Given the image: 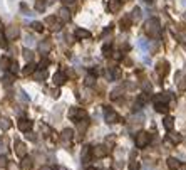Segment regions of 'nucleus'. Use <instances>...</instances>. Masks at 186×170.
Masks as SVG:
<instances>
[{"label":"nucleus","mask_w":186,"mask_h":170,"mask_svg":"<svg viewBox=\"0 0 186 170\" xmlns=\"http://www.w3.org/2000/svg\"><path fill=\"white\" fill-rule=\"evenodd\" d=\"M149 142H151V135L148 132H139L136 135V147L138 148H144Z\"/></svg>","instance_id":"f257e3e1"},{"label":"nucleus","mask_w":186,"mask_h":170,"mask_svg":"<svg viewBox=\"0 0 186 170\" xmlns=\"http://www.w3.org/2000/svg\"><path fill=\"white\" fill-rule=\"evenodd\" d=\"M146 32L149 35H158L159 34V22L156 19H151L146 22Z\"/></svg>","instance_id":"f03ea898"},{"label":"nucleus","mask_w":186,"mask_h":170,"mask_svg":"<svg viewBox=\"0 0 186 170\" xmlns=\"http://www.w3.org/2000/svg\"><path fill=\"white\" fill-rule=\"evenodd\" d=\"M121 118L119 115L116 113V111H111V110H106V123H109V125H112V123H117Z\"/></svg>","instance_id":"7ed1b4c3"},{"label":"nucleus","mask_w":186,"mask_h":170,"mask_svg":"<svg viewBox=\"0 0 186 170\" xmlns=\"http://www.w3.org/2000/svg\"><path fill=\"white\" fill-rule=\"evenodd\" d=\"M17 35H19V27H17V25H9V27L5 29V37L7 39H15Z\"/></svg>","instance_id":"20e7f679"},{"label":"nucleus","mask_w":186,"mask_h":170,"mask_svg":"<svg viewBox=\"0 0 186 170\" xmlns=\"http://www.w3.org/2000/svg\"><path fill=\"white\" fill-rule=\"evenodd\" d=\"M19 128L22 130V132H30V130H32V121L27 120V118H20Z\"/></svg>","instance_id":"39448f33"},{"label":"nucleus","mask_w":186,"mask_h":170,"mask_svg":"<svg viewBox=\"0 0 186 170\" xmlns=\"http://www.w3.org/2000/svg\"><path fill=\"white\" fill-rule=\"evenodd\" d=\"M15 153L19 155V157H25V153H27V147H25V143L17 142V143H15Z\"/></svg>","instance_id":"423d86ee"},{"label":"nucleus","mask_w":186,"mask_h":170,"mask_svg":"<svg viewBox=\"0 0 186 170\" xmlns=\"http://www.w3.org/2000/svg\"><path fill=\"white\" fill-rule=\"evenodd\" d=\"M52 79H54V83H55L57 86H60V84H64V83H66V74L62 73V71H59V73H55L52 76Z\"/></svg>","instance_id":"0eeeda50"},{"label":"nucleus","mask_w":186,"mask_h":170,"mask_svg":"<svg viewBox=\"0 0 186 170\" xmlns=\"http://www.w3.org/2000/svg\"><path fill=\"white\" fill-rule=\"evenodd\" d=\"M154 110L158 111V113H166L168 111V104L164 103V101H154Z\"/></svg>","instance_id":"6e6552de"},{"label":"nucleus","mask_w":186,"mask_h":170,"mask_svg":"<svg viewBox=\"0 0 186 170\" xmlns=\"http://www.w3.org/2000/svg\"><path fill=\"white\" fill-rule=\"evenodd\" d=\"M74 35H76L77 39H87V37H91V34H89V30H85V29H76V32H74Z\"/></svg>","instance_id":"1a4fd4ad"},{"label":"nucleus","mask_w":186,"mask_h":170,"mask_svg":"<svg viewBox=\"0 0 186 170\" xmlns=\"http://www.w3.org/2000/svg\"><path fill=\"white\" fill-rule=\"evenodd\" d=\"M92 155H94V157H97V158H101V157H104L106 155V150H104V147H94L92 148Z\"/></svg>","instance_id":"9d476101"},{"label":"nucleus","mask_w":186,"mask_h":170,"mask_svg":"<svg viewBox=\"0 0 186 170\" xmlns=\"http://www.w3.org/2000/svg\"><path fill=\"white\" fill-rule=\"evenodd\" d=\"M91 153H92V148L91 147H84V148H82V152H81L82 162H87V158L91 157Z\"/></svg>","instance_id":"9b49d317"},{"label":"nucleus","mask_w":186,"mask_h":170,"mask_svg":"<svg viewBox=\"0 0 186 170\" xmlns=\"http://www.w3.org/2000/svg\"><path fill=\"white\" fill-rule=\"evenodd\" d=\"M156 73H158L159 76H164V74L168 73V63H166V61H163V63L158 64V69H156Z\"/></svg>","instance_id":"f8f14e48"},{"label":"nucleus","mask_w":186,"mask_h":170,"mask_svg":"<svg viewBox=\"0 0 186 170\" xmlns=\"http://www.w3.org/2000/svg\"><path fill=\"white\" fill-rule=\"evenodd\" d=\"M47 24H49V25H51V29H52V30H54V32H57V30H60V24H59V22H57V20H55V19H54V17H49V19H47Z\"/></svg>","instance_id":"ddd939ff"},{"label":"nucleus","mask_w":186,"mask_h":170,"mask_svg":"<svg viewBox=\"0 0 186 170\" xmlns=\"http://www.w3.org/2000/svg\"><path fill=\"white\" fill-rule=\"evenodd\" d=\"M60 20H64V22H69V20H70V12H69V10H67V9H60Z\"/></svg>","instance_id":"4468645a"},{"label":"nucleus","mask_w":186,"mask_h":170,"mask_svg":"<svg viewBox=\"0 0 186 170\" xmlns=\"http://www.w3.org/2000/svg\"><path fill=\"white\" fill-rule=\"evenodd\" d=\"M168 167H169L171 170H178V167H180V160H178V158H168Z\"/></svg>","instance_id":"2eb2a0df"},{"label":"nucleus","mask_w":186,"mask_h":170,"mask_svg":"<svg viewBox=\"0 0 186 170\" xmlns=\"http://www.w3.org/2000/svg\"><path fill=\"white\" fill-rule=\"evenodd\" d=\"M45 3H47V0H35V10H37V12H44Z\"/></svg>","instance_id":"dca6fc26"},{"label":"nucleus","mask_w":186,"mask_h":170,"mask_svg":"<svg viewBox=\"0 0 186 170\" xmlns=\"http://www.w3.org/2000/svg\"><path fill=\"white\" fill-rule=\"evenodd\" d=\"M22 168L24 170H28V168H32V158L30 157H24V160H22Z\"/></svg>","instance_id":"f3484780"},{"label":"nucleus","mask_w":186,"mask_h":170,"mask_svg":"<svg viewBox=\"0 0 186 170\" xmlns=\"http://www.w3.org/2000/svg\"><path fill=\"white\" fill-rule=\"evenodd\" d=\"M10 126H12V123H10L9 118H0V128L2 130H9Z\"/></svg>","instance_id":"a211bd4d"},{"label":"nucleus","mask_w":186,"mask_h":170,"mask_svg":"<svg viewBox=\"0 0 186 170\" xmlns=\"http://www.w3.org/2000/svg\"><path fill=\"white\" fill-rule=\"evenodd\" d=\"M173 125H174V118L173 116H166L164 118V128L166 130H171L173 128Z\"/></svg>","instance_id":"6ab92c4d"},{"label":"nucleus","mask_w":186,"mask_h":170,"mask_svg":"<svg viewBox=\"0 0 186 170\" xmlns=\"http://www.w3.org/2000/svg\"><path fill=\"white\" fill-rule=\"evenodd\" d=\"M89 126V121L85 120V118H82V120L77 123V130H79V132H85V128H87Z\"/></svg>","instance_id":"aec40b11"},{"label":"nucleus","mask_w":186,"mask_h":170,"mask_svg":"<svg viewBox=\"0 0 186 170\" xmlns=\"http://www.w3.org/2000/svg\"><path fill=\"white\" fill-rule=\"evenodd\" d=\"M169 138H171L173 143H180L181 140H183V136H181L180 133H169Z\"/></svg>","instance_id":"412c9836"},{"label":"nucleus","mask_w":186,"mask_h":170,"mask_svg":"<svg viewBox=\"0 0 186 170\" xmlns=\"http://www.w3.org/2000/svg\"><path fill=\"white\" fill-rule=\"evenodd\" d=\"M24 39H25L24 42H25V46H27V47H32V46H35V39L32 37V35H28V34H27Z\"/></svg>","instance_id":"4be33fe9"},{"label":"nucleus","mask_w":186,"mask_h":170,"mask_svg":"<svg viewBox=\"0 0 186 170\" xmlns=\"http://www.w3.org/2000/svg\"><path fill=\"white\" fill-rule=\"evenodd\" d=\"M72 135H74V132H72V130L66 128V130L62 132V140H70V138H72Z\"/></svg>","instance_id":"5701e85b"},{"label":"nucleus","mask_w":186,"mask_h":170,"mask_svg":"<svg viewBox=\"0 0 186 170\" xmlns=\"http://www.w3.org/2000/svg\"><path fill=\"white\" fill-rule=\"evenodd\" d=\"M34 78H35V81H44V78H45V73H44V69H40V71H37V73H34Z\"/></svg>","instance_id":"b1692460"},{"label":"nucleus","mask_w":186,"mask_h":170,"mask_svg":"<svg viewBox=\"0 0 186 170\" xmlns=\"http://www.w3.org/2000/svg\"><path fill=\"white\" fill-rule=\"evenodd\" d=\"M109 9L112 10V12H116V10H119V9H121V3H119V2H116V0H111Z\"/></svg>","instance_id":"393cba45"},{"label":"nucleus","mask_w":186,"mask_h":170,"mask_svg":"<svg viewBox=\"0 0 186 170\" xmlns=\"http://www.w3.org/2000/svg\"><path fill=\"white\" fill-rule=\"evenodd\" d=\"M34 69H35V66H34V64H32V63H28L27 64V66H25V69H24L22 71V74H30V73H34Z\"/></svg>","instance_id":"a878e982"},{"label":"nucleus","mask_w":186,"mask_h":170,"mask_svg":"<svg viewBox=\"0 0 186 170\" xmlns=\"http://www.w3.org/2000/svg\"><path fill=\"white\" fill-rule=\"evenodd\" d=\"M138 46L146 52V51H148V46H149V44H148V41H146V39H139V41H138Z\"/></svg>","instance_id":"bb28decb"},{"label":"nucleus","mask_w":186,"mask_h":170,"mask_svg":"<svg viewBox=\"0 0 186 170\" xmlns=\"http://www.w3.org/2000/svg\"><path fill=\"white\" fill-rule=\"evenodd\" d=\"M39 49H40V52H47L49 49H51V46H49V42H40V44H39Z\"/></svg>","instance_id":"cd10ccee"},{"label":"nucleus","mask_w":186,"mask_h":170,"mask_svg":"<svg viewBox=\"0 0 186 170\" xmlns=\"http://www.w3.org/2000/svg\"><path fill=\"white\" fill-rule=\"evenodd\" d=\"M32 29L37 30V32H42V30H44V25H42L40 22H34V24H32Z\"/></svg>","instance_id":"c85d7f7f"},{"label":"nucleus","mask_w":186,"mask_h":170,"mask_svg":"<svg viewBox=\"0 0 186 170\" xmlns=\"http://www.w3.org/2000/svg\"><path fill=\"white\" fill-rule=\"evenodd\" d=\"M19 98L24 101V103H28V101H30V98L27 96V93H25V91H20V93H19Z\"/></svg>","instance_id":"c756f323"},{"label":"nucleus","mask_w":186,"mask_h":170,"mask_svg":"<svg viewBox=\"0 0 186 170\" xmlns=\"http://www.w3.org/2000/svg\"><path fill=\"white\" fill-rule=\"evenodd\" d=\"M131 24V17L127 15V17H124L123 19V22H121V25H123V29H127V25Z\"/></svg>","instance_id":"7c9ffc66"},{"label":"nucleus","mask_w":186,"mask_h":170,"mask_svg":"<svg viewBox=\"0 0 186 170\" xmlns=\"http://www.w3.org/2000/svg\"><path fill=\"white\" fill-rule=\"evenodd\" d=\"M7 64H9V59H7V57H2V59H0V67H2V69H7Z\"/></svg>","instance_id":"2f4dec72"},{"label":"nucleus","mask_w":186,"mask_h":170,"mask_svg":"<svg viewBox=\"0 0 186 170\" xmlns=\"http://www.w3.org/2000/svg\"><path fill=\"white\" fill-rule=\"evenodd\" d=\"M47 64H49V61L44 57V59H42L40 63H39V69H45V67H47Z\"/></svg>","instance_id":"473e14b6"},{"label":"nucleus","mask_w":186,"mask_h":170,"mask_svg":"<svg viewBox=\"0 0 186 170\" xmlns=\"http://www.w3.org/2000/svg\"><path fill=\"white\" fill-rule=\"evenodd\" d=\"M85 116H87V113H85L84 110H77V115H76V118H81V120H82V118H85Z\"/></svg>","instance_id":"72a5a7b5"},{"label":"nucleus","mask_w":186,"mask_h":170,"mask_svg":"<svg viewBox=\"0 0 186 170\" xmlns=\"http://www.w3.org/2000/svg\"><path fill=\"white\" fill-rule=\"evenodd\" d=\"M85 84H87V86L94 84V76H87V78H85Z\"/></svg>","instance_id":"f704fd0d"},{"label":"nucleus","mask_w":186,"mask_h":170,"mask_svg":"<svg viewBox=\"0 0 186 170\" xmlns=\"http://www.w3.org/2000/svg\"><path fill=\"white\" fill-rule=\"evenodd\" d=\"M10 71H12L13 74L19 73V64H17V63H12V66H10Z\"/></svg>","instance_id":"c9c22d12"},{"label":"nucleus","mask_w":186,"mask_h":170,"mask_svg":"<svg viewBox=\"0 0 186 170\" xmlns=\"http://www.w3.org/2000/svg\"><path fill=\"white\" fill-rule=\"evenodd\" d=\"M24 57H25L27 61H32V52L28 49H25V51H24Z\"/></svg>","instance_id":"e433bc0d"},{"label":"nucleus","mask_w":186,"mask_h":170,"mask_svg":"<svg viewBox=\"0 0 186 170\" xmlns=\"http://www.w3.org/2000/svg\"><path fill=\"white\" fill-rule=\"evenodd\" d=\"M102 52H104V56H109V52H111V44H106L104 47H102Z\"/></svg>","instance_id":"4c0bfd02"},{"label":"nucleus","mask_w":186,"mask_h":170,"mask_svg":"<svg viewBox=\"0 0 186 170\" xmlns=\"http://www.w3.org/2000/svg\"><path fill=\"white\" fill-rule=\"evenodd\" d=\"M129 168H131V170H138V168H139V164H138L136 160H133V162L129 164Z\"/></svg>","instance_id":"58836bf2"},{"label":"nucleus","mask_w":186,"mask_h":170,"mask_svg":"<svg viewBox=\"0 0 186 170\" xmlns=\"http://www.w3.org/2000/svg\"><path fill=\"white\" fill-rule=\"evenodd\" d=\"M0 167H7V158L5 157H3V155H0Z\"/></svg>","instance_id":"ea45409f"},{"label":"nucleus","mask_w":186,"mask_h":170,"mask_svg":"<svg viewBox=\"0 0 186 170\" xmlns=\"http://www.w3.org/2000/svg\"><path fill=\"white\" fill-rule=\"evenodd\" d=\"M76 115H77V108H70V110H69V116L70 118H76Z\"/></svg>","instance_id":"a19ab883"},{"label":"nucleus","mask_w":186,"mask_h":170,"mask_svg":"<svg viewBox=\"0 0 186 170\" xmlns=\"http://www.w3.org/2000/svg\"><path fill=\"white\" fill-rule=\"evenodd\" d=\"M139 14H141V10H139V9H134V12H133V19H134V20L139 19Z\"/></svg>","instance_id":"79ce46f5"},{"label":"nucleus","mask_w":186,"mask_h":170,"mask_svg":"<svg viewBox=\"0 0 186 170\" xmlns=\"http://www.w3.org/2000/svg\"><path fill=\"white\" fill-rule=\"evenodd\" d=\"M0 47H7V42H5V37L0 35Z\"/></svg>","instance_id":"37998d69"},{"label":"nucleus","mask_w":186,"mask_h":170,"mask_svg":"<svg viewBox=\"0 0 186 170\" xmlns=\"http://www.w3.org/2000/svg\"><path fill=\"white\" fill-rule=\"evenodd\" d=\"M111 74H112V78H119V76H121V71H119V69H112V73H111Z\"/></svg>","instance_id":"c03bdc74"},{"label":"nucleus","mask_w":186,"mask_h":170,"mask_svg":"<svg viewBox=\"0 0 186 170\" xmlns=\"http://www.w3.org/2000/svg\"><path fill=\"white\" fill-rule=\"evenodd\" d=\"M12 81H13V76H12V74H7V76H5V83H9V84H10Z\"/></svg>","instance_id":"a18cd8bd"},{"label":"nucleus","mask_w":186,"mask_h":170,"mask_svg":"<svg viewBox=\"0 0 186 170\" xmlns=\"http://www.w3.org/2000/svg\"><path fill=\"white\" fill-rule=\"evenodd\" d=\"M49 93H51V96H52V98H57V96H59V91H57V89H51Z\"/></svg>","instance_id":"49530a36"},{"label":"nucleus","mask_w":186,"mask_h":170,"mask_svg":"<svg viewBox=\"0 0 186 170\" xmlns=\"http://www.w3.org/2000/svg\"><path fill=\"white\" fill-rule=\"evenodd\" d=\"M52 170H67V168H66V167H60V165H55Z\"/></svg>","instance_id":"de8ad7c7"},{"label":"nucleus","mask_w":186,"mask_h":170,"mask_svg":"<svg viewBox=\"0 0 186 170\" xmlns=\"http://www.w3.org/2000/svg\"><path fill=\"white\" fill-rule=\"evenodd\" d=\"M178 170H186V164H184V165H180V167H178Z\"/></svg>","instance_id":"09e8293b"},{"label":"nucleus","mask_w":186,"mask_h":170,"mask_svg":"<svg viewBox=\"0 0 186 170\" xmlns=\"http://www.w3.org/2000/svg\"><path fill=\"white\" fill-rule=\"evenodd\" d=\"M40 170H52V168H49V167H42Z\"/></svg>","instance_id":"8fccbe9b"},{"label":"nucleus","mask_w":186,"mask_h":170,"mask_svg":"<svg viewBox=\"0 0 186 170\" xmlns=\"http://www.w3.org/2000/svg\"><path fill=\"white\" fill-rule=\"evenodd\" d=\"M181 5H184V7H186V0H181Z\"/></svg>","instance_id":"3c124183"},{"label":"nucleus","mask_w":186,"mask_h":170,"mask_svg":"<svg viewBox=\"0 0 186 170\" xmlns=\"http://www.w3.org/2000/svg\"><path fill=\"white\" fill-rule=\"evenodd\" d=\"M0 27H2V22H0Z\"/></svg>","instance_id":"603ef678"},{"label":"nucleus","mask_w":186,"mask_h":170,"mask_svg":"<svg viewBox=\"0 0 186 170\" xmlns=\"http://www.w3.org/2000/svg\"><path fill=\"white\" fill-rule=\"evenodd\" d=\"M184 19H186V14H184Z\"/></svg>","instance_id":"864d4df0"},{"label":"nucleus","mask_w":186,"mask_h":170,"mask_svg":"<svg viewBox=\"0 0 186 170\" xmlns=\"http://www.w3.org/2000/svg\"><path fill=\"white\" fill-rule=\"evenodd\" d=\"M121 2H124V0H121Z\"/></svg>","instance_id":"5fc2aeb1"},{"label":"nucleus","mask_w":186,"mask_h":170,"mask_svg":"<svg viewBox=\"0 0 186 170\" xmlns=\"http://www.w3.org/2000/svg\"><path fill=\"white\" fill-rule=\"evenodd\" d=\"M148 2H151V0H148Z\"/></svg>","instance_id":"6e6d98bb"}]
</instances>
